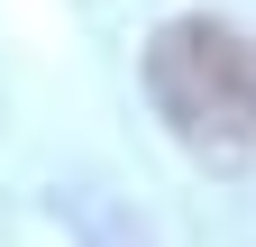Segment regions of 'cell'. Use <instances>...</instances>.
<instances>
[{"mask_svg": "<svg viewBox=\"0 0 256 247\" xmlns=\"http://www.w3.org/2000/svg\"><path fill=\"white\" fill-rule=\"evenodd\" d=\"M146 92L192 156H247L256 146V37L229 18H174L146 46Z\"/></svg>", "mask_w": 256, "mask_h": 247, "instance_id": "1", "label": "cell"}]
</instances>
